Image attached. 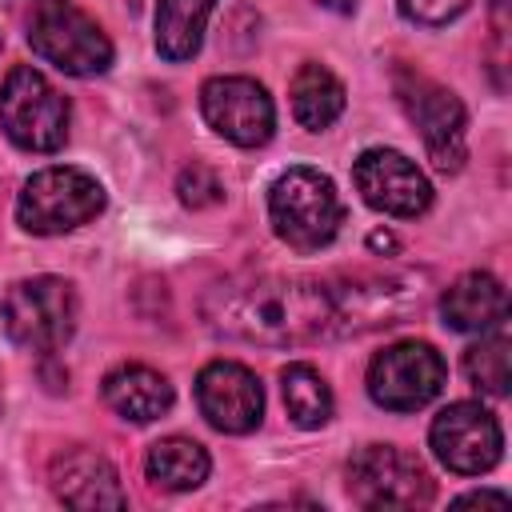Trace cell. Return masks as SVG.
Listing matches in <instances>:
<instances>
[{"label": "cell", "mask_w": 512, "mask_h": 512, "mask_svg": "<svg viewBox=\"0 0 512 512\" xmlns=\"http://www.w3.org/2000/svg\"><path fill=\"white\" fill-rule=\"evenodd\" d=\"M348 496L360 508H424L436 484L416 452L396 444H364L348 460Z\"/></svg>", "instance_id": "obj_7"}, {"label": "cell", "mask_w": 512, "mask_h": 512, "mask_svg": "<svg viewBox=\"0 0 512 512\" xmlns=\"http://www.w3.org/2000/svg\"><path fill=\"white\" fill-rule=\"evenodd\" d=\"M216 0H160L156 4V52L172 64L192 60L204 44V24Z\"/></svg>", "instance_id": "obj_19"}, {"label": "cell", "mask_w": 512, "mask_h": 512, "mask_svg": "<svg viewBox=\"0 0 512 512\" xmlns=\"http://www.w3.org/2000/svg\"><path fill=\"white\" fill-rule=\"evenodd\" d=\"M200 316L216 336L260 344V348H300L320 340L356 336L352 316V276H232L204 292Z\"/></svg>", "instance_id": "obj_1"}, {"label": "cell", "mask_w": 512, "mask_h": 512, "mask_svg": "<svg viewBox=\"0 0 512 512\" xmlns=\"http://www.w3.org/2000/svg\"><path fill=\"white\" fill-rule=\"evenodd\" d=\"M0 124L24 152H56L68 140V100L44 80V72L20 64L0 88Z\"/></svg>", "instance_id": "obj_6"}, {"label": "cell", "mask_w": 512, "mask_h": 512, "mask_svg": "<svg viewBox=\"0 0 512 512\" xmlns=\"http://www.w3.org/2000/svg\"><path fill=\"white\" fill-rule=\"evenodd\" d=\"M428 444H432L436 460L456 476H484L504 456L500 420L476 400H456V404L440 408L428 428Z\"/></svg>", "instance_id": "obj_10"}, {"label": "cell", "mask_w": 512, "mask_h": 512, "mask_svg": "<svg viewBox=\"0 0 512 512\" xmlns=\"http://www.w3.org/2000/svg\"><path fill=\"white\" fill-rule=\"evenodd\" d=\"M472 0H400V16L420 28H444L456 16H464Z\"/></svg>", "instance_id": "obj_23"}, {"label": "cell", "mask_w": 512, "mask_h": 512, "mask_svg": "<svg viewBox=\"0 0 512 512\" xmlns=\"http://www.w3.org/2000/svg\"><path fill=\"white\" fill-rule=\"evenodd\" d=\"M288 104H292V116L300 128L308 132H324L340 120L344 112V84L316 60L300 64L292 84H288Z\"/></svg>", "instance_id": "obj_17"}, {"label": "cell", "mask_w": 512, "mask_h": 512, "mask_svg": "<svg viewBox=\"0 0 512 512\" xmlns=\"http://www.w3.org/2000/svg\"><path fill=\"white\" fill-rule=\"evenodd\" d=\"M208 452L204 444L188 440V436H164L148 448V460H144V472L156 488L164 492H188V488H200L208 480Z\"/></svg>", "instance_id": "obj_18"}, {"label": "cell", "mask_w": 512, "mask_h": 512, "mask_svg": "<svg viewBox=\"0 0 512 512\" xmlns=\"http://www.w3.org/2000/svg\"><path fill=\"white\" fill-rule=\"evenodd\" d=\"M104 184L84 168H40L24 180L16 196V220L32 236H60L72 232L104 212Z\"/></svg>", "instance_id": "obj_3"}, {"label": "cell", "mask_w": 512, "mask_h": 512, "mask_svg": "<svg viewBox=\"0 0 512 512\" xmlns=\"http://www.w3.org/2000/svg\"><path fill=\"white\" fill-rule=\"evenodd\" d=\"M48 480H52L56 500L68 508H124L128 504V492L120 488L116 468L92 448L60 452L48 468Z\"/></svg>", "instance_id": "obj_14"}, {"label": "cell", "mask_w": 512, "mask_h": 512, "mask_svg": "<svg viewBox=\"0 0 512 512\" xmlns=\"http://www.w3.org/2000/svg\"><path fill=\"white\" fill-rule=\"evenodd\" d=\"M508 296L492 272H464L440 296V316L452 332H488L504 324Z\"/></svg>", "instance_id": "obj_15"}, {"label": "cell", "mask_w": 512, "mask_h": 512, "mask_svg": "<svg viewBox=\"0 0 512 512\" xmlns=\"http://www.w3.org/2000/svg\"><path fill=\"white\" fill-rule=\"evenodd\" d=\"M368 244H372V248L392 252V248H396V236H392V232H372V236H368Z\"/></svg>", "instance_id": "obj_26"}, {"label": "cell", "mask_w": 512, "mask_h": 512, "mask_svg": "<svg viewBox=\"0 0 512 512\" xmlns=\"http://www.w3.org/2000/svg\"><path fill=\"white\" fill-rule=\"evenodd\" d=\"M448 380L444 356L424 340H400L372 356L368 396L388 412H416L440 396Z\"/></svg>", "instance_id": "obj_8"}, {"label": "cell", "mask_w": 512, "mask_h": 512, "mask_svg": "<svg viewBox=\"0 0 512 512\" xmlns=\"http://www.w3.org/2000/svg\"><path fill=\"white\" fill-rule=\"evenodd\" d=\"M176 196L184 208H216L224 200V180L208 164H188L176 176Z\"/></svg>", "instance_id": "obj_22"}, {"label": "cell", "mask_w": 512, "mask_h": 512, "mask_svg": "<svg viewBox=\"0 0 512 512\" xmlns=\"http://www.w3.org/2000/svg\"><path fill=\"white\" fill-rule=\"evenodd\" d=\"M464 376L488 392V396H508L512 384V344L504 336V328H488V336H480L468 352H464Z\"/></svg>", "instance_id": "obj_21"}, {"label": "cell", "mask_w": 512, "mask_h": 512, "mask_svg": "<svg viewBox=\"0 0 512 512\" xmlns=\"http://www.w3.org/2000/svg\"><path fill=\"white\" fill-rule=\"evenodd\" d=\"M352 184L364 196L368 208L384 216L412 220L432 204V184L428 176L396 148H368L352 164Z\"/></svg>", "instance_id": "obj_12"}, {"label": "cell", "mask_w": 512, "mask_h": 512, "mask_svg": "<svg viewBox=\"0 0 512 512\" xmlns=\"http://www.w3.org/2000/svg\"><path fill=\"white\" fill-rule=\"evenodd\" d=\"M320 8H332V12H340V16H348V12H356V4L360 0H316Z\"/></svg>", "instance_id": "obj_25"}, {"label": "cell", "mask_w": 512, "mask_h": 512, "mask_svg": "<svg viewBox=\"0 0 512 512\" xmlns=\"http://www.w3.org/2000/svg\"><path fill=\"white\" fill-rule=\"evenodd\" d=\"M28 44L68 76H100L112 68V40L104 28L68 4H44L28 28Z\"/></svg>", "instance_id": "obj_9"}, {"label": "cell", "mask_w": 512, "mask_h": 512, "mask_svg": "<svg viewBox=\"0 0 512 512\" xmlns=\"http://www.w3.org/2000/svg\"><path fill=\"white\" fill-rule=\"evenodd\" d=\"M80 316L76 288L60 276H28L16 280L0 300V320L12 344L28 352H56L72 340Z\"/></svg>", "instance_id": "obj_5"}, {"label": "cell", "mask_w": 512, "mask_h": 512, "mask_svg": "<svg viewBox=\"0 0 512 512\" xmlns=\"http://www.w3.org/2000/svg\"><path fill=\"white\" fill-rule=\"evenodd\" d=\"M280 392L292 424L300 428H320L332 420V388L312 364H288L280 372Z\"/></svg>", "instance_id": "obj_20"}, {"label": "cell", "mask_w": 512, "mask_h": 512, "mask_svg": "<svg viewBox=\"0 0 512 512\" xmlns=\"http://www.w3.org/2000/svg\"><path fill=\"white\" fill-rule=\"evenodd\" d=\"M200 112L216 136L236 148H260L276 132V108L252 76H212L200 88Z\"/></svg>", "instance_id": "obj_11"}, {"label": "cell", "mask_w": 512, "mask_h": 512, "mask_svg": "<svg viewBox=\"0 0 512 512\" xmlns=\"http://www.w3.org/2000/svg\"><path fill=\"white\" fill-rule=\"evenodd\" d=\"M396 100L404 108V116L416 124L428 160L436 164V172L452 176L464 168L468 160V112L460 104V96L444 84H436L432 76L416 72V68H396L392 76Z\"/></svg>", "instance_id": "obj_4"}, {"label": "cell", "mask_w": 512, "mask_h": 512, "mask_svg": "<svg viewBox=\"0 0 512 512\" xmlns=\"http://www.w3.org/2000/svg\"><path fill=\"white\" fill-rule=\"evenodd\" d=\"M456 504H508V492H488V488H480V492L460 496Z\"/></svg>", "instance_id": "obj_24"}, {"label": "cell", "mask_w": 512, "mask_h": 512, "mask_svg": "<svg viewBox=\"0 0 512 512\" xmlns=\"http://www.w3.org/2000/svg\"><path fill=\"white\" fill-rule=\"evenodd\" d=\"M196 408L216 432L244 436L264 416V388L252 368L236 360H212L196 376Z\"/></svg>", "instance_id": "obj_13"}, {"label": "cell", "mask_w": 512, "mask_h": 512, "mask_svg": "<svg viewBox=\"0 0 512 512\" xmlns=\"http://www.w3.org/2000/svg\"><path fill=\"white\" fill-rule=\"evenodd\" d=\"M268 220H272V232L288 248L316 252L336 240L344 224V204H340L336 184L320 168L292 164L268 188Z\"/></svg>", "instance_id": "obj_2"}, {"label": "cell", "mask_w": 512, "mask_h": 512, "mask_svg": "<svg viewBox=\"0 0 512 512\" xmlns=\"http://www.w3.org/2000/svg\"><path fill=\"white\" fill-rule=\"evenodd\" d=\"M104 400L132 424H152L172 408V384L148 364H120L104 376Z\"/></svg>", "instance_id": "obj_16"}]
</instances>
